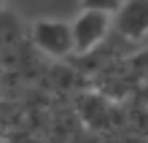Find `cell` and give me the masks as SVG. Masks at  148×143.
I'll return each instance as SVG.
<instances>
[{
    "label": "cell",
    "mask_w": 148,
    "mask_h": 143,
    "mask_svg": "<svg viewBox=\"0 0 148 143\" xmlns=\"http://www.w3.org/2000/svg\"><path fill=\"white\" fill-rule=\"evenodd\" d=\"M32 46L40 54L51 59H65L75 54V41H73V24L59 22V19H38L30 30Z\"/></svg>",
    "instance_id": "6da1fadb"
},
{
    "label": "cell",
    "mask_w": 148,
    "mask_h": 143,
    "mask_svg": "<svg viewBox=\"0 0 148 143\" xmlns=\"http://www.w3.org/2000/svg\"><path fill=\"white\" fill-rule=\"evenodd\" d=\"M73 24V41H75V57L92 54L113 32V16L100 14V11H86L81 8L78 16L70 22Z\"/></svg>",
    "instance_id": "7a4b0ae2"
},
{
    "label": "cell",
    "mask_w": 148,
    "mask_h": 143,
    "mask_svg": "<svg viewBox=\"0 0 148 143\" xmlns=\"http://www.w3.org/2000/svg\"><path fill=\"white\" fill-rule=\"evenodd\" d=\"M113 35L124 43H140L148 38V0H127L113 16Z\"/></svg>",
    "instance_id": "3957f363"
},
{
    "label": "cell",
    "mask_w": 148,
    "mask_h": 143,
    "mask_svg": "<svg viewBox=\"0 0 148 143\" xmlns=\"http://www.w3.org/2000/svg\"><path fill=\"white\" fill-rule=\"evenodd\" d=\"M124 3H127V0H81V8H86V11H100V14H108V16H116Z\"/></svg>",
    "instance_id": "277c9868"
},
{
    "label": "cell",
    "mask_w": 148,
    "mask_h": 143,
    "mask_svg": "<svg viewBox=\"0 0 148 143\" xmlns=\"http://www.w3.org/2000/svg\"><path fill=\"white\" fill-rule=\"evenodd\" d=\"M0 143H5V140H0Z\"/></svg>",
    "instance_id": "5b68a950"
},
{
    "label": "cell",
    "mask_w": 148,
    "mask_h": 143,
    "mask_svg": "<svg viewBox=\"0 0 148 143\" xmlns=\"http://www.w3.org/2000/svg\"><path fill=\"white\" fill-rule=\"evenodd\" d=\"M0 3H3V0H0Z\"/></svg>",
    "instance_id": "8992f818"
}]
</instances>
